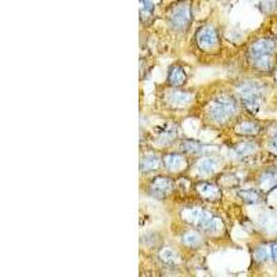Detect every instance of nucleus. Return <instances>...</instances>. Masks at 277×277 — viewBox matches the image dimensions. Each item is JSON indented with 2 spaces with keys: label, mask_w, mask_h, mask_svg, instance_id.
<instances>
[{
  "label": "nucleus",
  "mask_w": 277,
  "mask_h": 277,
  "mask_svg": "<svg viewBox=\"0 0 277 277\" xmlns=\"http://www.w3.org/2000/svg\"><path fill=\"white\" fill-rule=\"evenodd\" d=\"M277 52V43L275 39L262 38L252 43L248 52V57L252 65L262 71H271L275 65V56Z\"/></svg>",
  "instance_id": "f257e3e1"
},
{
  "label": "nucleus",
  "mask_w": 277,
  "mask_h": 277,
  "mask_svg": "<svg viewBox=\"0 0 277 277\" xmlns=\"http://www.w3.org/2000/svg\"><path fill=\"white\" fill-rule=\"evenodd\" d=\"M183 218L188 220L190 223H194L195 226L201 227L204 232L211 233V234H216L223 229V223L222 220L215 218L212 213L206 212L204 209H186L183 212Z\"/></svg>",
  "instance_id": "f03ea898"
},
{
  "label": "nucleus",
  "mask_w": 277,
  "mask_h": 277,
  "mask_svg": "<svg viewBox=\"0 0 277 277\" xmlns=\"http://www.w3.org/2000/svg\"><path fill=\"white\" fill-rule=\"evenodd\" d=\"M237 111V103L234 97L229 94H220L209 103L208 112L215 122H226Z\"/></svg>",
  "instance_id": "7ed1b4c3"
},
{
  "label": "nucleus",
  "mask_w": 277,
  "mask_h": 277,
  "mask_svg": "<svg viewBox=\"0 0 277 277\" xmlns=\"http://www.w3.org/2000/svg\"><path fill=\"white\" fill-rule=\"evenodd\" d=\"M239 94L244 103L245 108L251 112H257L264 101V86L257 82H245L239 86Z\"/></svg>",
  "instance_id": "20e7f679"
},
{
  "label": "nucleus",
  "mask_w": 277,
  "mask_h": 277,
  "mask_svg": "<svg viewBox=\"0 0 277 277\" xmlns=\"http://www.w3.org/2000/svg\"><path fill=\"white\" fill-rule=\"evenodd\" d=\"M191 19V10L190 6L187 3H181L178 6H175L172 8V11L169 14V22L171 25L174 26L175 29H185Z\"/></svg>",
  "instance_id": "39448f33"
},
{
  "label": "nucleus",
  "mask_w": 277,
  "mask_h": 277,
  "mask_svg": "<svg viewBox=\"0 0 277 277\" xmlns=\"http://www.w3.org/2000/svg\"><path fill=\"white\" fill-rule=\"evenodd\" d=\"M195 42L201 49L204 50H211L218 45V33L212 26H204L197 31L195 33Z\"/></svg>",
  "instance_id": "423d86ee"
},
{
  "label": "nucleus",
  "mask_w": 277,
  "mask_h": 277,
  "mask_svg": "<svg viewBox=\"0 0 277 277\" xmlns=\"http://www.w3.org/2000/svg\"><path fill=\"white\" fill-rule=\"evenodd\" d=\"M171 190H172V182L168 178L158 176L151 183V193L157 197H165L171 193Z\"/></svg>",
  "instance_id": "0eeeda50"
},
{
  "label": "nucleus",
  "mask_w": 277,
  "mask_h": 277,
  "mask_svg": "<svg viewBox=\"0 0 277 277\" xmlns=\"http://www.w3.org/2000/svg\"><path fill=\"white\" fill-rule=\"evenodd\" d=\"M186 72L183 71V68L179 65H174L169 74H168V82L172 85V86H182V85L186 84Z\"/></svg>",
  "instance_id": "6e6552de"
},
{
  "label": "nucleus",
  "mask_w": 277,
  "mask_h": 277,
  "mask_svg": "<svg viewBox=\"0 0 277 277\" xmlns=\"http://www.w3.org/2000/svg\"><path fill=\"white\" fill-rule=\"evenodd\" d=\"M191 98H193L191 94L186 92H172L168 97V101L174 107H186L191 101Z\"/></svg>",
  "instance_id": "1a4fd4ad"
},
{
  "label": "nucleus",
  "mask_w": 277,
  "mask_h": 277,
  "mask_svg": "<svg viewBox=\"0 0 277 277\" xmlns=\"http://www.w3.org/2000/svg\"><path fill=\"white\" fill-rule=\"evenodd\" d=\"M164 164L165 167L169 169V171H179V169H183L186 162H185V158L182 155L178 154H169L164 158Z\"/></svg>",
  "instance_id": "9d476101"
},
{
  "label": "nucleus",
  "mask_w": 277,
  "mask_h": 277,
  "mask_svg": "<svg viewBox=\"0 0 277 277\" xmlns=\"http://www.w3.org/2000/svg\"><path fill=\"white\" fill-rule=\"evenodd\" d=\"M160 167V160L155 155H146L143 157L140 161V171L142 172H148V171H154Z\"/></svg>",
  "instance_id": "9b49d317"
},
{
  "label": "nucleus",
  "mask_w": 277,
  "mask_h": 277,
  "mask_svg": "<svg viewBox=\"0 0 277 277\" xmlns=\"http://www.w3.org/2000/svg\"><path fill=\"white\" fill-rule=\"evenodd\" d=\"M197 190H198V193H200L202 197H205V198H215V197H218V194H219L218 187L213 186V185H209V183H201V185H198V187H197Z\"/></svg>",
  "instance_id": "f8f14e48"
},
{
  "label": "nucleus",
  "mask_w": 277,
  "mask_h": 277,
  "mask_svg": "<svg viewBox=\"0 0 277 277\" xmlns=\"http://www.w3.org/2000/svg\"><path fill=\"white\" fill-rule=\"evenodd\" d=\"M259 125L255 122H243L240 123L239 126L236 128V132L237 133H241V135H255L259 132Z\"/></svg>",
  "instance_id": "ddd939ff"
},
{
  "label": "nucleus",
  "mask_w": 277,
  "mask_h": 277,
  "mask_svg": "<svg viewBox=\"0 0 277 277\" xmlns=\"http://www.w3.org/2000/svg\"><path fill=\"white\" fill-rule=\"evenodd\" d=\"M160 258L161 261H164L167 265H178L179 264V255L171 250V248H164L161 252H160Z\"/></svg>",
  "instance_id": "4468645a"
},
{
  "label": "nucleus",
  "mask_w": 277,
  "mask_h": 277,
  "mask_svg": "<svg viewBox=\"0 0 277 277\" xmlns=\"http://www.w3.org/2000/svg\"><path fill=\"white\" fill-rule=\"evenodd\" d=\"M277 185V174L275 172H265L261 178V186L264 187L265 190H269L272 187Z\"/></svg>",
  "instance_id": "2eb2a0df"
},
{
  "label": "nucleus",
  "mask_w": 277,
  "mask_h": 277,
  "mask_svg": "<svg viewBox=\"0 0 277 277\" xmlns=\"http://www.w3.org/2000/svg\"><path fill=\"white\" fill-rule=\"evenodd\" d=\"M216 169V162L215 160H202V161L197 165V171H198V174L201 175H208V174H212L213 171Z\"/></svg>",
  "instance_id": "dca6fc26"
},
{
  "label": "nucleus",
  "mask_w": 277,
  "mask_h": 277,
  "mask_svg": "<svg viewBox=\"0 0 277 277\" xmlns=\"http://www.w3.org/2000/svg\"><path fill=\"white\" fill-rule=\"evenodd\" d=\"M183 243L187 245V247H191V248H195L201 244V237L200 234L197 232H187L185 236H183Z\"/></svg>",
  "instance_id": "f3484780"
},
{
  "label": "nucleus",
  "mask_w": 277,
  "mask_h": 277,
  "mask_svg": "<svg viewBox=\"0 0 277 277\" xmlns=\"http://www.w3.org/2000/svg\"><path fill=\"white\" fill-rule=\"evenodd\" d=\"M257 150V146L252 143H241L240 146L236 147V154L240 157H247V155L252 154Z\"/></svg>",
  "instance_id": "a211bd4d"
},
{
  "label": "nucleus",
  "mask_w": 277,
  "mask_h": 277,
  "mask_svg": "<svg viewBox=\"0 0 277 277\" xmlns=\"http://www.w3.org/2000/svg\"><path fill=\"white\" fill-rule=\"evenodd\" d=\"M240 197L245 201V202H248V204H255V202H258L261 200V195H259L258 191H255V190H245V191H241L240 193Z\"/></svg>",
  "instance_id": "6ab92c4d"
},
{
  "label": "nucleus",
  "mask_w": 277,
  "mask_h": 277,
  "mask_svg": "<svg viewBox=\"0 0 277 277\" xmlns=\"http://www.w3.org/2000/svg\"><path fill=\"white\" fill-rule=\"evenodd\" d=\"M257 257H258L259 261H262V262L272 259L271 245H262V247H259L258 250H257Z\"/></svg>",
  "instance_id": "aec40b11"
},
{
  "label": "nucleus",
  "mask_w": 277,
  "mask_h": 277,
  "mask_svg": "<svg viewBox=\"0 0 277 277\" xmlns=\"http://www.w3.org/2000/svg\"><path fill=\"white\" fill-rule=\"evenodd\" d=\"M258 3L265 13H273L277 10V0H258Z\"/></svg>",
  "instance_id": "412c9836"
},
{
  "label": "nucleus",
  "mask_w": 277,
  "mask_h": 277,
  "mask_svg": "<svg viewBox=\"0 0 277 277\" xmlns=\"http://www.w3.org/2000/svg\"><path fill=\"white\" fill-rule=\"evenodd\" d=\"M183 147H185L186 151H190V153H198L201 146L195 142H185L183 143Z\"/></svg>",
  "instance_id": "4be33fe9"
},
{
  "label": "nucleus",
  "mask_w": 277,
  "mask_h": 277,
  "mask_svg": "<svg viewBox=\"0 0 277 277\" xmlns=\"http://www.w3.org/2000/svg\"><path fill=\"white\" fill-rule=\"evenodd\" d=\"M140 10H142V14H151L153 10H154V7L148 0H140Z\"/></svg>",
  "instance_id": "5701e85b"
},
{
  "label": "nucleus",
  "mask_w": 277,
  "mask_h": 277,
  "mask_svg": "<svg viewBox=\"0 0 277 277\" xmlns=\"http://www.w3.org/2000/svg\"><path fill=\"white\" fill-rule=\"evenodd\" d=\"M271 247H272V259H273L275 262H277V243H273Z\"/></svg>",
  "instance_id": "b1692460"
},
{
  "label": "nucleus",
  "mask_w": 277,
  "mask_h": 277,
  "mask_svg": "<svg viewBox=\"0 0 277 277\" xmlns=\"http://www.w3.org/2000/svg\"><path fill=\"white\" fill-rule=\"evenodd\" d=\"M271 148L275 153H277V135L273 136V139L271 140Z\"/></svg>",
  "instance_id": "393cba45"
},
{
  "label": "nucleus",
  "mask_w": 277,
  "mask_h": 277,
  "mask_svg": "<svg viewBox=\"0 0 277 277\" xmlns=\"http://www.w3.org/2000/svg\"><path fill=\"white\" fill-rule=\"evenodd\" d=\"M275 79H276V84H277V71H276V75H275Z\"/></svg>",
  "instance_id": "a878e982"
}]
</instances>
